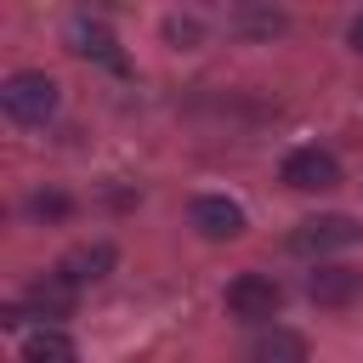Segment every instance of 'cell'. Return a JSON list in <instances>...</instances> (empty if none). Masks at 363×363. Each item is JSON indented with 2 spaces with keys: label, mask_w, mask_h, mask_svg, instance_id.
Returning a JSON list of instances; mask_svg holds the SVG:
<instances>
[{
  "label": "cell",
  "mask_w": 363,
  "mask_h": 363,
  "mask_svg": "<svg viewBox=\"0 0 363 363\" xmlns=\"http://www.w3.org/2000/svg\"><path fill=\"white\" fill-rule=\"evenodd\" d=\"M68 40H74V51H79V57H102V62H113V68L125 62V57L113 51V34H108L102 23H85V17H79V23L68 28Z\"/></svg>",
  "instance_id": "30bf717a"
},
{
  "label": "cell",
  "mask_w": 363,
  "mask_h": 363,
  "mask_svg": "<svg viewBox=\"0 0 363 363\" xmlns=\"http://www.w3.org/2000/svg\"><path fill=\"white\" fill-rule=\"evenodd\" d=\"M193 227H199L204 238H238V233H244V210H238L233 199L204 193V199H193Z\"/></svg>",
  "instance_id": "8992f818"
},
{
  "label": "cell",
  "mask_w": 363,
  "mask_h": 363,
  "mask_svg": "<svg viewBox=\"0 0 363 363\" xmlns=\"http://www.w3.org/2000/svg\"><path fill=\"white\" fill-rule=\"evenodd\" d=\"M23 363H79V352L62 329H34L23 340Z\"/></svg>",
  "instance_id": "9c48e42d"
},
{
  "label": "cell",
  "mask_w": 363,
  "mask_h": 363,
  "mask_svg": "<svg viewBox=\"0 0 363 363\" xmlns=\"http://www.w3.org/2000/svg\"><path fill=\"white\" fill-rule=\"evenodd\" d=\"M352 51L363 57V17H352Z\"/></svg>",
  "instance_id": "7c38bea8"
},
{
  "label": "cell",
  "mask_w": 363,
  "mask_h": 363,
  "mask_svg": "<svg viewBox=\"0 0 363 363\" xmlns=\"http://www.w3.org/2000/svg\"><path fill=\"white\" fill-rule=\"evenodd\" d=\"M306 295H312L318 306H352V301L363 295V272H352V267H318V272L306 278Z\"/></svg>",
  "instance_id": "5b68a950"
},
{
  "label": "cell",
  "mask_w": 363,
  "mask_h": 363,
  "mask_svg": "<svg viewBox=\"0 0 363 363\" xmlns=\"http://www.w3.org/2000/svg\"><path fill=\"white\" fill-rule=\"evenodd\" d=\"M278 306H284V284L267 278V272H238V278L227 284V312L244 318V323H261V318H272Z\"/></svg>",
  "instance_id": "7a4b0ae2"
},
{
  "label": "cell",
  "mask_w": 363,
  "mask_h": 363,
  "mask_svg": "<svg viewBox=\"0 0 363 363\" xmlns=\"http://www.w3.org/2000/svg\"><path fill=\"white\" fill-rule=\"evenodd\" d=\"M28 210H34V216H62V210H68V204H62V199H57V193H51V199H45V193H40V199H34V204H28Z\"/></svg>",
  "instance_id": "8fae6325"
},
{
  "label": "cell",
  "mask_w": 363,
  "mask_h": 363,
  "mask_svg": "<svg viewBox=\"0 0 363 363\" xmlns=\"http://www.w3.org/2000/svg\"><path fill=\"white\" fill-rule=\"evenodd\" d=\"M0 108H6V119L11 125H45L51 113H57V79L51 74H11L6 85H0Z\"/></svg>",
  "instance_id": "6da1fadb"
},
{
  "label": "cell",
  "mask_w": 363,
  "mask_h": 363,
  "mask_svg": "<svg viewBox=\"0 0 363 363\" xmlns=\"http://www.w3.org/2000/svg\"><path fill=\"white\" fill-rule=\"evenodd\" d=\"M250 363H306V340L295 335V329H267V335H255V346H250Z\"/></svg>",
  "instance_id": "ba28073f"
},
{
  "label": "cell",
  "mask_w": 363,
  "mask_h": 363,
  "mask_svg": "<svg viewBox=\"0 0 363 363\" xmlns=\"http://www.w3.org/2000/svg\"><path fill=\"white\" fill-rule=\"evenodd\" d=\"M108 267H113V250H108V244H79V250L62 255L57 278H68V284H96V278H108Z\"/></svg>",
  "instance_id": "52a82bcc"
},
{
  "label": "cell",
  "mask_w": 363,
  "mask_h": 363,
  "mask_svg": "<svg viewBox=\"0 0 363 363\" xmlns=\"http://www.w3.org/2000/svg\"><path fill=\"white\" fill-rule=\"evenodd\" d=\"M284 182H289L295 193H329V187L340 182V164H335V153H323V147H295V153L284 159Z\"/></svg>",
  "instance_id": "277c9868"
},
{
  "label": "cell",
  "mask_w": 363,
  "mask_h": 363,
  "mask_svg": "<svg viewBox=\"0 0 363 363\" xmlns=\"http://www.w3.org/2000/svg\"><path fill=\"white\" fill-rule=\"evenodd\" d=\"M363 238V227L352 221V216H312V221H301L284 244L295 250V255H323V250H346V244H357Z\"/></svg>",
  "instance_id": "3957f363"
}]
</instances>
